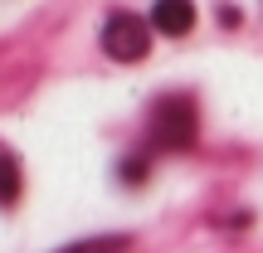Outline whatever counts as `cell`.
<instances>
[{
	"label": "cell",
	"instance_id": "cell-1",
	"mask_svg": "<svg viewBox=\"0 0 263 253\" xmlns=\"http://www.w3.org/2000/svg\"><path fill=\"white\" fill-rule=\"evenodd\" d=\"M151 137L166 151H185L195 141V103L190 98H161L151 107Z\"/></svg>",
	"mask_w": 263,
	"mask_h": 253
},
{
	"label": "cell",
	"instance_id": "cell-2",
	"mask_svg": "<svg viewBox=\"0 0 263 253\" xmlns=\"http://www.w3.org/2000/svg\"><path fill=\"white\" fill-rule=\"evenodd\" d=\"M103 49H107L112 59H122V64L146 59V49H151V20L127 15V10L107 15V25H103Z\"/></svg>",
	"mask_w": 263,
	"mask_h": 253
},
{
	"label": "cell",
	"instance_id": "cell-3",
	"mask_svg": "<svg viewBox=\"0 0 263 253\" xmlns=\"http://www.w3.org/2000/svg\"><path fill=\"white\" fill-rule=\"evenodd\" d=\"M190 25H195V5L190 0H156L151 5V29H161V34H190Z\"/></svg>",
	"mask_w": 263,
	"mask_h": 253
},
{
	"label": "cell",
	"instance_id": "cell-4",
	"mask_svg": "<svg viewBox=\"0 0 263 253\" xmlns=\"http://www.w3.org/2000/svg\"><path fill=\"white\" fill-rule=\"evenodd\" d=\"M15 190H20V166H15V156L0 146V205H10Z\"/></svg>",
	"mask_w": 263,
	"mask_h": 253
},
{
	"label": "cell",
	"instance_id": "cell-5",
	"mask_svg": "<svg viewBox=\"0 0 263 253\" xmlns=\"http://www.w3.org/2000/svg\"><path fill=\"white\" fill-rule=\"evenodd\" d=\"M127 248V234H107V239H83V244H68L59 253H122Z\"/></svg>",
	"mask_w": 263,
	"mask_h": 253
}]
</instances>
